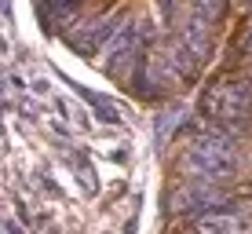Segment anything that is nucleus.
Returning <instances> with one entry per match:
<instances>
[{
	"instance_id": "7",
	"label": "nucleus",
	"mask_w": 252,
	"mask_h": 234,
	"mask_svg": "<svg viewBox=\"0 0 252 234\" xmlns=\"http://www.w3.org/2000/svg\"><path fill=\"white\" fill-rule=\"evenodd\" d=\"M241 48H245V55H252V30L245 33V37H241Z\"/></svg>"
},
{
	"instance_id": "2",
	"label": "nucleus",
	"mask_w": 252,
	"mask_h": 234,
	"mask_svg": "<svg viewBox=\"0 0 252 234\" xmlns=\"http://www.w3.org/2000/svg\"><path fill=\"white\" fill-rule=\"evenodd\" d=\"M249 209L245 205H220V209L197 212L187 220V234H249Z\"/></svg>"
},
{
	"instance_id": "1",
	"label": "nucleus",
	"mask_w": 252,
	"mask_h": 234,
	"mask_svg": "<svg viewBox=\"0 0 252 234\" xmlns=\"http://www.w3.org/2000/svg\"><path fill=\"white\" fill-rule=\"evenodd\" d=\"M183 165L194 172V179H216L220 183L223 176L238 172L241 165V146L230 132L223 128H212V132H201L194 143L187 146V158Z\"/></svg>"
},
{
	"instance_id": "3",
	"label": "nucleus",
	"mask_w": 252,
	"mask_h": 234,
	"mask_svg": "<svg viewBox=\"0 0 252 234\" xmlns=\"http://www.w3.org/2000/svg\"><path fill=\"white\" fill-rule=\"evenodd\" d=\"M114 30H117L114 19H88V22L77 26L73 33H66V44L77 48L81 55H95L99 48H106V40L114 37Z\"/></svg>"
},
{
	"instance_id": "4",
	"label": "nucleus",
	"mask_w": 252,
	"mask_h": 234,
	"mask_svg": "<svg viewBox=\"0 0 252 234\" xmlns=\"http://www.w3.org/2000/svg\"><path fill=\"white\" fill-rule=\"evenodd\" d=\"M190 15L201 19L205 26H216L227 15V0H190Z\"/></svg>"
},
{
	"instance_id": "6",
	"label": "nucleus",
	"mask_w": 252,
	"mask_h": 234,
	"mask_svg": "<svg viewBox=\"0 0 252 234\" xmlns=\"http://www.w3.org/2000/svg\"><path fill=\"white\" fill-rule=\"evenodd\" d=\"M158 7H161V15H164V22L172 26V19H176V7H172V0H158Z\"/></svg>"
},
{
	"instance_id": "5",
	"label": "nucleus",
	"mask_w": 252,
	"mask_h": 234,
	"mask_svg": "<svg viewBox=\"0 0 252 234\" xmlns=\"http://www.w3.org/2000/svg\"><path fill=\"white\" fill-rule=\"evenodd\" d=\"M77 88H81V84H77ZM81 95H84V99H88L92 106H95V114L106 121V125H121V110H117L110 99H102V95H95V92H88V88H81Z\"/></svg>"
}]
</instances>
